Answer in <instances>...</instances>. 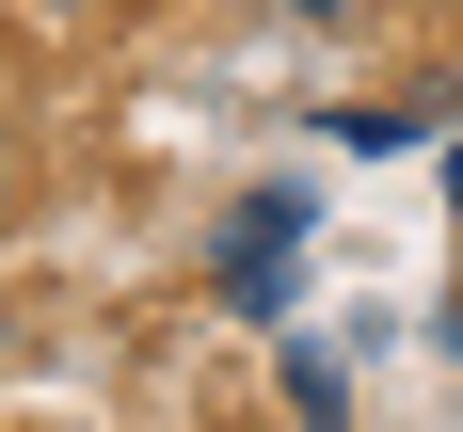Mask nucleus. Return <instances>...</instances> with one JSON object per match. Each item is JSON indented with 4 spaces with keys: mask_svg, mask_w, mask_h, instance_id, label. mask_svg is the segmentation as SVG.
Listing matches in <instances>:
<instances>
[{
    "mask_svg": "<svg viewBox=\"0 0 463 432\" xmlns=\"http://www.w3.org/2000/svg\"><path fill=\"white\" fill-rule=\"evenodd\" d=\"M304 225H320V192L304 177H272V192H240L224 208V256H208V288H224V321H288V256H304Z\"/></svg>",
    "mask_w": 463,
    "mask_h": 432,
    "instance_id": "1",
    "label": "nucleus"
},
{
    "mask_svg": "<svg viewBox=\"0 0 463 432\" xmlns=\"http://www.w3.org/2000/svg\"><path fill=\"white\" fill-rule=\"evenodd\" d=\"M272 384H288V417H352V369H335L320 336H288V352H272Z\"/></svg>",
    "mask_w": 463,
    "mask_h": 432,
    "instance_id": "2",
    "label": "nucleus"
},
{
    "mask_svg": "<svg viewBox=\"0 0 463 432\" xmlns=\"http://www.w3.org/2000/svg\"><path fill=\"white\" fill-rule=\"evenodd\" d=\"M0 208H16V129H0Z\"/></svg>",
    "mask_w": 463,
    "mask_h": 432,
    "instance_id": "3",
    "label": "nucleus"
},
{
    "mask_svg": "<svg viewBox=\"0 0 463 432\" xmlns=\"http://www.w3.org/2000/svg\"><path fill=\"white\" fill-rule=\"evenodd\" d=\"M448 177H463V129H448Z\"/></svg>",
    "mask_w": 463,
    "mask_h": 432,
    "instance_id": "4",
    "label": "nucleus"
}]
</instances>
